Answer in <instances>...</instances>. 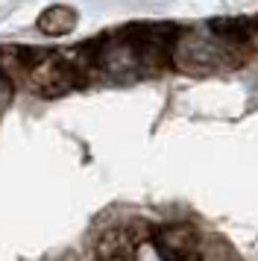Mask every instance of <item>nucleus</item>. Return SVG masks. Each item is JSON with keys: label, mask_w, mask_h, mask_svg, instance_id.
<instances>
[{"label": "nucleus", "mask_w": 258, "mask_h": 261, "mask_svg": "<svg viewBox=\"0 0 258 261\" xmlns=\"http://www.w3.org/2000/svg\"><path fill=\"white\" fill-rule=\"evenodd\" d=\"M173 62L188 73H214L226 65V50L205 33H185L176 41Z\"/></svg>", "instance_id": "1"}, {"label": "nucleus", "mask_w": 258, "mask_h": 261, "mask_svg": "<svg viewBox=\"0 0 258 261\" xmlns=\"http://www.w3.org/2000/svg\"><path fill=\"white\" fill-rule=\"evenodd\" d=\"M30 88L41 97H62L73 88V68L62 56H41L27 68Z\"/></svg>", "instance_id": "2"}, {"label": "nucleus", "mask_w": 258, "mask_h": 261, "mask_svg": "<svg viewBox=\"0 0 258 261\" xmlns=\"http://www.w3.org/2000/svg\"><path fill=\"white\" fill-rule=\"evenodd\" d=\"M164 261H202L197 247V235L188 226H167L156 238Z\"/></svg>", "instance_id": "3"}, {"label": "nucleus", "mask_w": 258, "mask_h": 261, "mask_svg": "<svg viewBox=\"0 0 258 261\" xmlns=\"http://www.w3.org/2000/svg\"><path fill=\"white\" fill-rule=\"evenodd\" d=\"M73 24H76V15L70 9H65V6H53V9H47L38 18V27L44 30L47 36H65V33L73 30Z\"/></svg>", "instance_id": "4"}, {"label": "nucleus", "mask_w": 258, "mask_h": 261, "mask_svg": "<svg viewBox=\"0 0 258 261\" xmlns=\"http://www.w3.org/2000/svg\"><path fill=\"white\" fill-rule=\"evenodd\" d=\"M6 103H9V83H6V80L0 76V115H3Z\"/></svg>", "instance_id": "5"}]
</instances>
